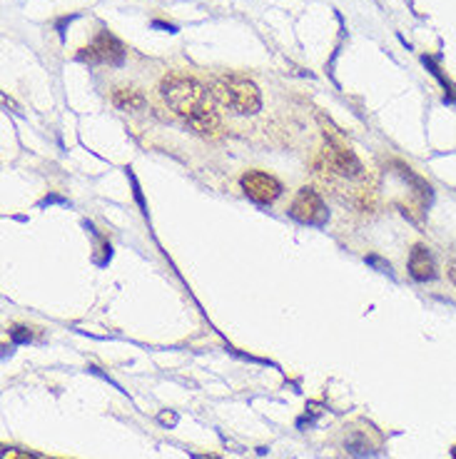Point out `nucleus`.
I'll list each match as a JSON object with an SVG mask.
<instances>
[{
    "label": "nucleus",
    "instance_id": "obj_8",
    "mask_svg": "<svg viewBox=\"0 0 456 459\" xmlns=\"http://www.w3.org/2000/svg\"><path fill=\"white\" fill-rule=\"evenodd\" d=\"M113 105L115 108H120V110L135 113V110H142V108L148 105V100H145V95L137 91V88L117 85V88H113Z\"/></svg>",
    "mask_w": 456,
    "mask_h": 459
},
{
    "label": "nucleus",
    "instance_id": "obj_10",
    "mask_svg": "<svg viewBox=\"0 0 456 459\" xmlns=\"http://www.w3.org/2000/svg\"><path fill=\"white\" fill-rule=\"evenodd\" d=\"M5 459H38L33 452H25V449H5Z\"/></svg>",
    "mask_w": 456,
    "mask_h": 459
},
{
    "label": "nucleus",
    "instance_id": "obj_7",
    "mask_svg": "<svg viewBox=\"0 0 456 459\" xmlns=\"http://www.w3.org/2000/svg\"><path fill=\"white\" fill-rule=\"evenodd\" d=\"M409 275L417 282H432L436 277V263L434 255L429 253V247L424 245H414L409 253Z\"/></svg>",
    "mask_w": 456,
    "mask_h": 459
},
{
    "label": "nucleus",
    "instance_id": "obj_9",
    "mask_svg": "<svg viewBox=\"0 0 456 459\" xmlns=\"http://www.w3.org/2000/svg\"><path fill=\"white\" fill-rule=\"evenodd\" d=\"M11 334L15 342H28V340H30V330H28V327H18V325H15L11 330Z\"/></svg>",
    "mask_w": 456,
    "mask_h": 459
},
{
    "label": "nucleus",
    "instance_id": "obj_6",
    "mask_svg": "<svg viewBox=\"0 0 456 459\" xmlns=\"http://www.w3.org/2000/svg\"><path fill=\"white\" fill-rule=\"evenodd\" d=\"M240 185L242 190H245V195L250 197L252 203H257V205H272L274 200L282 195V183L274 175H270V172H245L240 178Z\"/></svg>",
    "mask_w": 456,
    "mask_h": 459
},
{
    "label": "nucleus",
    "instance_id": "obj_12",
    "mask_svg": "<svg viewBox=\"0 0 456 459\" xmlns=\"http://www.w3.org/2000/svg\"><path fill=\"white\" fill-rule=\"evenodd\" d=\"M454 459H456V457H454Z\"/></svg>",
    "mask_w": 456,
    "mask_h": 459
},
{
    "label": "nucleus",
    "instance_id": "obj_11",
    "mask_svg": "<svg viewBox=\"0 0 456 459\" xmlns=\"http://www.w3.org/2000/svg\"><path fill=\"white\" fill-rule=\"evenodd\" d=\"M452 280H454V282H456V267H452Z\"/></svg>",
    "mask_w": 456,
    "mask_h": 459
},
{
    "label": "nucleus",
    "instance_id": "obj_1",
    "mask_svg": "<svg viewBox=\"0 0 456 459\" xmlns=\"http://www.w3.org/2000/svg\"><path fill=\"white\" fill-rule=\"evenodd\" d=\"M160 95L175 110V115H180L194 133L200 135L219 133V115L215 110V100L205 85H200L194 78L183 73H170L162 78Z\"/></svg>",
    "mask_w": 456,
    "mask_h": 459
},
{
    "label": "nucleus",
    "instance_id": "obj_5",
    "mask_svg": "<svg viewBox=\"0 0 456 459\" xmlns=\"http://www.w3.org/2000/svg\"><path fill=\"white\" fill-rule=\"evenodd\" d=\"M289 215L302 225H324L330 218L327 205L314 187H299V193L289 205Z\"/></svg>",
    "mask_w": 456,
    "mask_h": 459
},
{
    "label": "nucleus",
    "instance_id": "obj_3",
    "mask_svg": "<svg viewBox=\"0 0 456 459\" xmlns=\"http://www.w3.org/2000/svg\"><path fill=\"white\" fill-rule=\"evenodd\" d=\"M324 138H327V145H324V165L334 175H340L344 180H359V178H365L362 162H359V158L354 155V150L340 135H334L331 130L330 133L324 130Z\"/></svg>",
    "mask_w": 456,
    "mask_h": 459
},
{
    "label": "nucleus",
    "instance_id": "obj_4",
    "mask_svg": "<svg viewBox=\"0 0 456 459\" xmlns=\"http://www.w3.org/2000/svg\"><path fill=\"white\" fill-rule=\"evenodd\" d=\"M78 60L88 63V65H120L125 60V48L113 33L100 30L92 38V43L81 48Z\"/></svg>",
    "mask_w": 456,
    "mask_h": 459
},
{
    "label": "nucleus",
    "instance_id": "obj_2",
    "mask_svg": "<svg viewBox=\"0 0 456 459\" xmlns=\"http://www.w3.org/2000/svg\"><path fill=\"white\" fill-rule=\"evenodd\" d=\"M210 95L217 105H222L232 115H254L262 108L260 88L237 73H225L210 81Z\"/></svg>",
    "mask_w": 456,
    "mask_h": 459
}]
</instances>
